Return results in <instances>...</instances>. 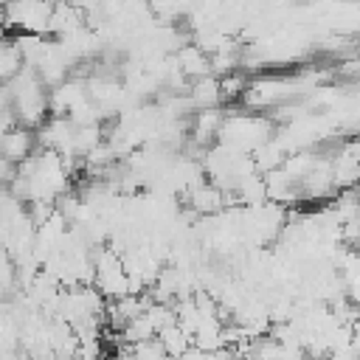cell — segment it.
I'll return each mask as SVG.
<instances>
[{
  "mask_svg": "<svg viewBox=\"0 0 360 360\" xmlns=\"http://www.w3.org/2000/svg\"><path fill=\"white\" fill-rule=\"evenodd\" d=\"M37 152V135L34 129L22 127V124H11L3 135H0V158L11 160V163H22L25 158H31Z\"/></svg>",
  "mask_w": 360,
  "mask_h": 360,
  "instance_id": "obj_1",
  "label": "cell"
},
{
  "mask_svg": "<svg viewBox=\"0 0 360 360\" xmlns=\"http://www.w3.org/2000/svg\"><path fill=\"white\" fill-rule=\"evenodd\" d=\"M158 340L163 343V349H166V354L169 357H183L186 352H188V346H191V335L177 323V321H172V323H166L160 332H158Z\"/></svg>",
  "mask_w": 360,
  "mask_h": 360,
  "instance_id": "obj_2",
  "label": "cell"
},
{
  "mask_svg": "<svg viewBox=\"0 0 360 360\" xmlns=\"http://www.w3.org/2000/svg\"><path fill=\"white\" fill-rule=\"evenodd\" d=\"M217 101H222V93H219V82L211 79V76H200L194 84H191V104L205 110V107H214Z\"/></svg>",
  "mask_w": 360,
  "mask_h": 360,
  "instance_id": "obj_3",
  "label": "cell"
},
{
  "mask_svg": "<svg viewBox=\"0 0 360 360\" xmlns=\"http://www.w3.org/2000/svg\"><path fill=\"white\" fill-rule=\"evenodd\" d=\"M22 68V56L14 45V39H0V84H6L17 70Z\"/></svg>",
  "mask_w": 360,
  "mask_h": 360,
  "instance_id": "obj_4",
  "label": "cell"
},
{
  "mask_svg": "<svg viewBox=\"0 0 360 360\" xmlns=\"http://www.w3.org/2000/svg\"><path fill=\"white\" fill-rule=\"evenodd\" d=\"M129 354H132V360H166L169 357L166 349H163V343L158 338H146V340L132 343Z\"/></svg>",
  "mask_w": 360,
  "mask_h": 360,
  "instance_id": "obj_5",
  "label": "cell"
}]
</instances>
